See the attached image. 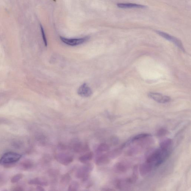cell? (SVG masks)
<instances>
[{
	"mask_svg": "<svg viewBox=\"0 0 191 191\" xmlns=\"http://www.w3.org/2000/svg\"><path fill=\"white\" fill-rule=\"evenodd\" d=\"M172 140L170 139H167L164 140L161 142L160 144V147L161 148L170 149L172 144Z\"/></svg>",
	"mask_w": 191,
	"mask_h": 191,
	"instance_id": "obj_17",
	"label": "cell"
},
{
	"mask_svg": "<svg viewBox=\"0 0 191 191\" xmlns=\"http://www.w3.org/2000/svg\"><path fill=\"white\" fill-rule=\"evenodd\" d=\"M110 158L107 155H102L98 157L95 160V163L97 165H102L109 163Z\"/></svg>",
	"mask_w": 191,
	"mask_h": 191,
	"instance_id": "obj_12",
	"label": "cell"
},
{
	"mask_svg": "<svg viewBox=\"0 0 191 191\" xmlns=\"http://www.w3.org/2000/svg\"><path fill=\"white\" fill-rule=\"evenodd\" d=\"M55 158L57 162L65 165H68L73 160L72 156L63 153L57 154L56 155Z\"/></svg>",
	"mask_w": 191,
	"mask_h": 191,
	"instance_id": "obj_7",
	"label": "cell"
},
{
	"mask_svg": "<svg viewBox=\"0 0 191 191\" xmlns=\"http://www.w3.org/2000/svg\"><path fill=\"white\" fill-rule=\"evenodd\" d=\"M40 29H41L42 36L43 41H44V42L45 46H47V39H46V35H45V34L44 29H43V27L41 25H40Z\"/></svg>",
	"mask_w": 191,
	"mask_h": 191,
	"instance_id": "obj_23",
	"label": "cell"
},
{
	"mask_svg": "<svg viewBox=\"0 0 191 191\" xmlns=\"http://www.w3.org/2000/svg\"><path fill=\"white\" fill-rule=\"evenodd\" d=\"M77 187L78 185L76 183H73L72 184L69 186L68 190L76 191L77 190Z\"/></svg>",
	"mask_w": 191,
	"mask_h": 191,
	"instance_id": "obj_24",
	"label": "cell"
},
{
	"mask_svg": "<svg viewBox=\"0 0 191 191\" xmlns=\"http://www.w3.org/2000/svg\"><path fill=\"white\" fill-rule=\"evenodd\" d=\"M60 39L65 44L70 46H77L83 44L89 39V37H86L83 38L68 39L60 37Z\"/></svg>",
	"mask_w": 191,
	"mask_h": 191,
	"instance_id": "obj_4",
	"label": "cell"
},
{
	"mask_svg": "<svg viewBox=\"0 0 191 191\" xmlns=\"http://www.w3.org/2000/svg\"><path fill=\"white\" fill-rule=\"evenodd\" d=\"M118 7L121 8L128 9V8H146L145 6L142 5L136 4H132V3H122V4H118L117 5Z\"/></svg>",
	"mask_w": 191,
	"mask_h": 191,
	"instance_id": "obj_9",
	"label": "cell"
},
{
	"mask_svg": "<svg viewBox=\"0 0 191 191\" xmlns=\"http://www.w3.org/2000/svg\"><path fill=\"white\" fill-rule=\"evenodd\" d=\"M156 32L161 37H163V38L173 43L175 45L177 46V47L180 48L183 52H185L182 43L180 40L172 36V35H169L168 34L166 33L165 32H161V31H156Z\"/></svg>",
	"mask_w": 191,
	"mask_h": 191,
	"instance_id": "obj_5",
	"label": "cell"
},
{
	"mask_svg": "<svg viewBox=\"0 0 191 191\" xmlns=\"http://www.w3.org/2000/svg\"><path fill=\"white\" fill-rule=\"evenodd\" d=\"M152 169L153 167L150 164L145 162L141 165L140 167L139 171L142 176H145L149 173Z\"/></svg>",
	"mask_w": 191,
	"mask_h": 191,
	"instance_id": "obj_10",
	"label": "cell"
},
{
	"mask_svg": "<svg viewBox=\"0 0 191 191\" xmlns=\"http://www.w3.org/2000/svg\"><path fill=\"white\" fill-rule=\"evenodd\" d=\"M110 147L108 144L105 143H101L97 147V151L100 152L108 151L109 150Z\"/></svg>",
	"mask_w": 191,
	"mask_h": 191,
	"instance_id": "obj_18",
	"label": "cell"
},
{
	"mask_svg": "<svg viewBox=\"0 0 191 191\" xmlns=\"http://www.w3.org/2000/svg\"><path fill=\"white\" fill-rule=\"evenodd\" d=\"M93 168L92 164H87L77 171L76 176L77 178H82L83 180L86 181L89 177L90 172L92 171Z\"/></svg>",
	"mask_w": 191,
	"mask_h": 191,
	"instance_id": "obj_3",
	"label": "cell"
},
{
	"mask_svg": "<svg viewBox=\"0 0 191 191\" xmlns=\"http://www.w3.org/2000/svg\"><path fill=\"white\" fill-rule=\"evenodd\" d=\"M170 149L161 148L153 150L146 159V162L153 167H158L165 162L170 156Z\"/></svg>",
	"mask_w": 191,
	"mask_h": 191,
	"instance_id": "obj_1",
	"label": "cell"
},
{
	"mask_svg": "<svg viewBox=\"0 0 191 191\" xmlns=\"http://www.w3.org/2000/svg\"><path fill=\"white\" fill-rule=\"evenodd\" d=\"M148 95L150 98L159 103H168L171 100V98L169 96L163 95V94L159 93L150 92Z\"/></svg>",
	"mask_w": 191,
	"mask_h": 191,
	"instance_id": "obj_6",
	"label": "cell"
},
{
	"mask_svg": "<svg viewBox=\"0 0 191 191\" xmlns=\"http://www.w3.org/2000/svg\"><path fill=\"white\" fill-rule=\"evenodd\" d=\"M37 189L39 191H44L45 190L41 186H39L37 187Z\"/></svg>",
	"mask_w": 191,
	"mask_h": 191,
	"instance_id": "obj_25",
	"label": "cell"
},
{
	"mask_svg": "<svg viewBox=\"0 0 191 191\" xmlns=\"http://www.w3.org/2000/svg\"><path fill=\"white\" fill-rule=\"evenodd\" d=\"M54 1H55V0H54Z\"/></svg>",
	"mask_w": 191,
	"mask_h": 191,
	"instance_id": "obj_26",
	"label": "cell"
},
{
	"mask_svg": "<svg viewBox=\"0 0 191 191\" xmlns=\"http://www.w3.org/2000/svg\"><path fill=\"white\" fill-rule=\"evenodd\" d=\"M23 175L21 174H18L12 177L11 179V182L12 183H15L19 181L23 178Z\"/></svg>",
	"mask_w": 191,
	"mask_h": 191,
	"instance_id": "obj_20",
	"label": "cell"
},
{
	"mask_svg": "<svg viewBox=\"0 0 191 191\" xmlns=\"http://www.w3.org/2000/svg\"><path fill=\"white\" fill-rule=\"evenodd\" d=\"M19 154L8 152L5 153L0 159V164L4 166H8L17 162L21 158Z\"/></svg>",
	"mask_w": 191,
	"mask_h": 191,
	"instance_id": "obj_2",
	"label": "cell"
},
{
	"mask_svg": "<svg viewBox=\"0 0 191 191\" xmlns=\"http://www.w3.org/2000/svg\"><path fill=\"white\" fill-rule=\"evenodd\" d=\"M94 154L92 152H88L79 158V161L84 164H87L92 159Z\"/></svg>",
	"mask_w": 191,
	"mask_h": 191,
	"instance_id": "obj_14",
	"label": "cell"
},
{
	"mask_svg": "<svg viewBox=\"0 0 191 191\" xmlns=\"http://www.w3.org/2000/svg\"><path fill=\"white\" fill-rule=\"evenodd\" d=\"M151 136V135L149 134H146V133H144V134H141L136 135V136H135L134 137L132 138L131 140L129 141L128 143L125 144H129L130 143H131L137 142V141H139L141 140H142L145 139V138L149 137Z\"/></svg>",
	"mask_w": 191,
	"mask_h": 191,
	"instance_id": "obj_16",
	"label": "cell"
},
{
	"mask_svg": "<svg viewBox=\"0 0 191 191\" xmlns=\"http://www.w3.org/2000/svg\"><path fill=\"white\" fill-rule=\"evenodd\" d=\"M128 166L124 162H119L116 163L114 166V170L118 173H124L128 169Z\"/></svg>",
	"mask_w": 191,
	"mask_h": 191,
	"instance_id": "obj_13",
	"label": "cell"
},
{
	"mask_svg": "<svg viewBox=\"0 0 191 191\" xmlns=\"http://www.w3.org/2000/svg\"><path fill=\"white\" fill-rule=\"evenodd\" d=\"M30 184L38 185L39 186H46L48 184L47 182L42 178H36L31 180L29 182Z\"/></svg>",
	"mask_w": 191,
	"mask_h": 191,
	"instance_id": "obj_15",
	"label": "cell"
},
{
	"mask_svg": "<svg viewBox=\"0 0 191 191\" xmlns=\"http://www.w3.org/2000/svg\"><path fill=\"white\" fill-rule=\"evenodd\" d=\"M88 149L89 147L88 144L80 143L74 144L73 146L74 151L77 153L85 152L88 151Z\"/></svg>",
	"mask_w": 191,
	"mask_h": 191,
	"instance_id": "obj_11",
	"label": "cell"
},
{
	"mask_svg": "<svg viewBox=\"0 0 191 191\" xmlns=\"http://www.w3.org/2000/svg\"><path fill=\"white\" fill-rule=\"evenodd\" d=\"M79 95L82 97H88L93 94L92 90L86 83H84L79 87L77 91Z\"/></svg>",
	"mask_w": 191,
	"mask_h": 191,
	"instance_id": "obj_8",
	"label": "cell"
},
{
	"mask_svg": "<svg viewBox=\"0 0 191 191\" xmlns=\"http://www.w3.org/2000/svg\"><path fill=\"white\" fill-rule=\"evenodd\" d=\"M121 152L120 149H116L109 152L108 154V156L110 158H115L120 155Z\"/></svg>",
	"mask_w": 191,
	"mask_h": 191,
	"instance_id": "obj_19",
	"label": "cell"
},
{
	"mask_svg": "<svg viewBox=\"0 0 191 191\" xmlns=\"http://www.w3.org/2000/svg\"><path fill=\"white\" fill-rule=\"evenodd\" d=\"M168 132L167 130L165 128H161L158 130L157 135L159 137H162L167 134Z\"/></svg>",
	"mask_w": 191,
	"mask_h": 191,
	"instance_id": "obj_22",
	"label": "cell"
},
{
	"mask_svg": "<svg viewBox=\"0 0 191 191\" xmlns=\"http://www.w3.org/2000/svg\"><path fill=\"white\" fill-rule=\"evenodd\" d=\"M22 167L23 168L26 169V170H28V169L32 168L33 167V164L31 161H26V162L23 163Z\"/></svg>",
	"mask_w": 191,
	"mask_h": 191,
	"instance_id": "obj_21",
	"label": "cell"
}]
</instances>
